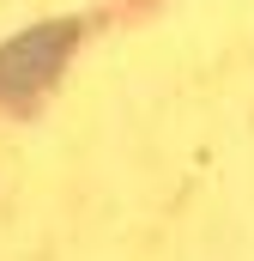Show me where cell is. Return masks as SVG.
Returning <instances> with one entry per match:
<instances>
[{
    "instance_id": "6da1fadb",
    "label": "cell",
    "mask_w": 254,
    "mask_h": 261,
    "mask_svg": "<svg viewBox=\"0 0 254 261\" xmlns=\"http://www.w3.org/2000/svg\"><path fill=\"white\" fill-rule=\"evenodd\" d=\"M85 43V18H43L0 43V110H30Z\"/></svg>"
}]
</instances>
